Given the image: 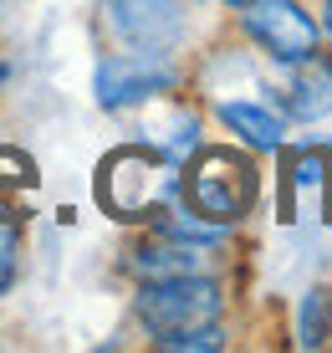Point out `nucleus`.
Here are the masks:
<instances>
[{
  "label": "nucleus",
  "mask_w": 332,
  "mask_h": 353,
  "mask_svg": "<svg viewBox=\"0 0 332 353\" xmlns=\"http://www.w3.org/2000/svg\"><path fill=\"white\" fill-rule=\"evenodd\" d=\"M154 348L158 353H220L225 333H220V323H200V327H179V333H158Z\"/></svg>",
  "instance_id": "obj_13"
},
{
  "label": "nucleus",
  "mask_w": 332,
  "mask_h": 353,
  "mask_svg": "<svg viewBox=\"0 0 332 353\" xmlns=\"http://www.w3.org/2000/svg\"><path fill=\"white\" fill-rule=\"evenodd\" d=\"M287 200H281V221H297L291 215V194H322L327 190V179H332V169H327V154L322 149H297L287 159Z\"/></svg>",
  "instance_id": "obj_11"
},
{
  "label": "nucleus",
  "mask_w": 332,
  "mask_h": 353,
  "mask_svg": "<svg viewBox=\"0 0 332 353\" xmlns=\"http://www.w3.org/2000/svg\"><path fill=\"white\" fill-rule=\"evenodd\" d=\"M317 26H322V36H332V0H322V16H317Z\"/></svg>",
  "instance_id": "obj_15"
},
{
  "label": "nucleus",
  "mask_w": 332,
  "mask_h": 353,
  "mask_svg": "<svg viewBox=\"0 0 332 353\" xmlns=\"http://www.w3.org/2000/svg\"><path fill=\"white\" fill-rule=\"evenodd\" d=\"M113 26L133 52H164L179 36L174 0H113Z\"/></svg>",
  "instance_id": "obj_6"
},
{
  "label": "nucleus",
  "mask_w": 332,
  "mask_h": 353,
  "mask_svg": "<svg viewBox=\"0 0 332 353\" xmlns=\"http://www.w3.org/2000/svg\"><path fill=\"white\" fill-rule=\"evenodd\" d=\"M256 194H261V174L240 149H194V164H179V200L210 225L230 230L245 221Z\"/></svg>",
  "instance_id": "obj_2"
},
{
  "label": "nucleus",
  "mask_w": 332,
  "mask_h": 353,
  "mask_svg": "<svg viewBox=\"0 0 332 353\" xmlns=\"http://www.w3.org/2000/svg\"><path fill=\"white\" fill-rule=\"evenodd\" d=\"M220 123H225L230 133H240L251 149H281V139H287V118L271 113V108L261 103H245V97H236V103H220Z\"/></svg>",
  "instance_id": "obj_9"
},
{
  "label": "nucleus",
  "mask_w": 332,
  "mask_h": 353,
  "mask_svg": "<svg viewBox=\"0 0 332 353\" xmlns=\"http://www.w3.org/2000/svg\"><path fill=\"white\" fill-rule=\"evenodd\" d=\"M220 307H225V287H220L215 276H205V272L158 276V282H143L138 297H133V312H138V323L149 327V338L215 323Z\"/></svg>",
  "instance_id": "obj_3"
},
{
  "label": "nucleus",
  "mask_w": 332,
  "mask_h": 353,
  "mask_svg": "<svg viewBox=\"0 0 332 353\" xmlns=\"http://www.w3.org/2000/svg\"><path fill=\"white\" fill-rule=\"evenodd\" d=\"M16 266H21V225L0 221V297L16 282Z\"/></svg>",
  "instance_id": "obj_14"
},
{
  "label": "nucleus",
  "mask_w": 332,
  "mask_h": 353,
  "mask_svg": "<svg viewBox=\"0 0 332 353\" xmlns=\"http://www.w3.org/2000/svg\"><path fill=\"white\" fill-rule=\"evenodd\" d=\"M225 6H240V0H225Z\"/></svg>",
  "instance_id": "obj_16"
},
{
  "label": "nucleus",
  "mask_w": 332,
  "mask_h": 353,
  "mask_svg": "<svg viewBox=\"0 0 332 353\" xmlns=\"http://www.w3.org/2000/svg\"><path fill=\"white\" fill-rule=\"evenodd\" d=\"M240 26L271 62L291 67L302 57L322 52V26L302 0H240Z\"/></svg>",
  "instance_id": "obj_4"
},
{
  "label": "nucleus",
  "mask_w": 332,
  "mask_h": 353,
  "mask_svg": "<svg viewBox=\"0 0 332 353\" xmlns=\"http://www.w3.org/2000/svg\"><path fill=\"white\" fill-rule=\"evenodd\" d=\"M327 185H332V179H327ZM327 215H332V205H327Z\"/></svg>",
  "instance_id": "obj_17"
},
{
  "label": "nucleus",
  "mask_w": 332,
  "mask_h": 353,
  "mask_svg": "<svg viewBox=\"0 0 332 353\" xmlns=\"http://www.w3.org/2000/svg\"><path fill=\"white\" fill-rule=\"evenodd\" d=\"M97 205L123 225H154L179 205V164L164 149H113L97 164Z\"/></svg>",
  "instance_id": "obj_1"
},
{
  "label": "nucleus",
  "mask_w": 332,
  "mask_h": 353,
  "mask_svg": "<svg viewBox=\"0 0 332 353\" xmlns=\"http://www.w3.org/2000/svg\"><path fill=\"white\" fill-rule=\"evenodd\" d=\"M287 113L297 123H322L332 113V57L312 52L302 62H291V82H287Z\"/></svg>",
  "instance_id": "obj_7"
},
{
  "label": "nucleus",
  "mask_w": 332,
  "mask_h": 353,
  "mask_svg": "<svg viewBox=\"0 0 332 353\" xmlns=\"http://www.w3.org/2000/svg\"><path fill=\"white\" fill-rule=\"evenodd\" d=\"M327 338H332V302H327V292L317 287V292H307L302 307H297V343L322 348Z\"/></svg>",
  "instance_id": "obj_12"
},
{
  "label": "nucleus",
  "mask_w": 332,
  "mask_h": 353,
  "mask_svg": "<svg viewBox=\"0 0 332 353\" xmlns=\"http://www.w3.org/2000/svg\"><path fill=\"white\" fill-rule=\"evenodd\" d=\"M179 82V67L169 62L164 52H123V57H107L97 62V103L103 108H133V103H149L154 92H169Z\"/></svg>",
  "instance_id": "obj_5"
},
{
  "label": "nucleus",
  "mask_w": 332,
  "mask_h": 353,
  "mask_svg": "<svg viewBox=\"0 0 332 353\" xmlns=\"http://www.w3.org/2000/svg\"><path fill=\"white\" fill-rule=\"evenodd\" d=\"M205 251H210V246H200V241L149 230V236L133 246V272H138L143 282H158V276H184V272H205Z\"/></svg>",
  "instance_id": "obj_8"
},
{
  "label": "nucleus",
  "mask_w": 332,
  "mask_h": 353,
  "mask_svg": "<svg viewBox=\"0 0 332 353\" xmlns=\"http://www.w3.org/2000/svg\"><path fill=\"white\" fill-rule=\"evenodd\" d=\"M36 179L41 174H36L31 154L0 143V221H10V225L26 221V194L36 190Z\"/></svg>",
  "instance_id": "obj_10"
}]
</instances>
